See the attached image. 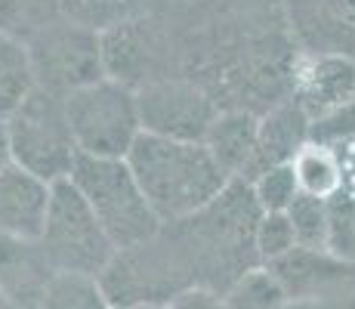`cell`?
<instances>
[{
    "mask_svg": "<svg viewBox=\"0 0 355 309\" xmlns=\"http://www.w3.org/2000/svg\"><path fill=\"white\" fill-rule=\"evenodd\" d=\"M309 130H312V118L303 112V106L297 99H284L275 108H269L259 118L257 164H254L250 183L269 167L293 164V158L309 146Z\"/></svg>",
    "mask_w": 355,
    "mask_h": 309,
    "instance_id": "13",
    "label": "cell"
},
{
    "mask_svg": "<svg viewBox=\"0 0 355 309\" xmlns=\"http://www.w3.org/2000/svg\"><path fill=\"white\" fill-rule=\"evenodd\" d=\"M288 217L293 223L297 247L327 251V201L324 198H312L300 192L297 201L288 208Z\"/></svg>",
    "mask_w": 355,
    "mask_h": 309,
    "instance_id": "21",
    "label": "cell"
},
{
    "mask_svg": "<svg viewBox=\"0 0 355 309\" xmlns=\"http://www.w3.org/2000/svg\"><path fill=\"white\" fill-rule=\"evenodd\" d=\"M37 87L59 96H68L87 84L105 78L102 65V31L80 22H59L37 31L28 44Z\"/></svg>",
    "mask_w": 355,
    "mask_h": 309,
    "instance_id": "8",
    "label": "cell"
},
{
    "mask_svg": "<svg viewBox=\"0 0 355 309\" xmlns=\"http://www.w3.org/2000/svg\"><path fill=\"white\" fill-rule=\"evenodd\" d=\"M65 115L80 155L127 158L142 136L136 90L114 78H102L65 96Z\"/></svg>",
    "mask_w": 355,
    "mask_h": 309,
    "instance_id": "6",
    "label": "cell"
},
{
    "mask_svg": "<svg viewBox=\"0 0 355 309\" xmlns=\"http://www.w3.org/2000/svg\"><path fill=\"white\" fill-rule=\"evenodd\" d=\"M164 309H229L223 294L210 291V287H189V291L176 294Z\"/></svg>",
    "mask_w": 355,
    "mask_h": 309,
    "instance_id": "27",
    "label": "cell"
},
{
    "mask_svg": "<svg viewBox=\"0 0 355 309\" xmlns=\"http://www.w3.org/2000/svg\"><path fill=\"white\" fill-rule=\"evenodd\" d=\"M257 140H259V118L254 112L229 108L220 112L216 121L210 124L204 146L214 155V161L223 167L229 180L250 183L257 164Z\"/></svg>",
    "mask_w": 355,
    "mask_h": 309,
    "instance_id": "14",
    "label": "cell"
},
{
    "mask_svg": "<svg viewBox=\"0 0 355 309\" xmlns=\"http://www.w3.org/2000/svg\"><path fill=\"white\" fill-rule=\"evenodd\" d=\"M250 185H254V195L259 208H263V214H288V208L300 195L293 164H278V167L263 170Z\"/></svg>",
    "mask_w": 355,
    "mask_h": 309,
    "instance_id": "23",
    "label": "cell"
},
{
    "mask_svg": "<svg viewBox=\"0 0 355 309\" xmlns=\"http://www.w3.org/2000/svg\"><path fill=\"white\" fill-rule=\"evenodd\" d=\"M288 16L309 56L355 59V0H288Z\"/></svg>",
    "mask_w": 355,
    "mask_h": 309,
    "instance_id": "10",
    "label": "cell"
},
{
    "mask_svg": "<svg viewBox=\"0 0 355 309\" xmlns=\"http://www.w3.org/2000/svg\"><path fill=\"white\" fill-rule=\"evenodd\" d=\"M293 170H297V183L303 195L312 198H334L343 189V164L337 161V155L327 146H309L293 158Z\"/></svg>",
    "mask_w": 355,
    "mask_h": 309,
    "instance_id": "19",
    "label": "cell"
},
{
    "mask_svg": "<svg viewBox=\"0 0 355 309\" xmlns=\"http://www.w3.org/2000/svg\"><path fill=\"white\" fill-rule=\"evenodd\" d=\"M297 247V235H293V223L288 214H263L257 226V257L263 266L275 263V260L288 257Z\"/></svg>",
    "mask_w": 355,
    "mask_h": 309,
    "instance_id": "25",
    "label": "cell"
},
{
    "mask_svg": "<svg viewBox=\"0 0 355 309\" xmlns=\"http://www.w3.org/2000/svg\"><path fill=\"white\" fill-rule=\"evenodd\" d=\"M263 219L254 185L232 180L214 201L182 223H170L164 229L173 235L186 257L195 285L204 287V276L214 272L226 281V291L244 272L257 269V226Z\"/></svg>",
    "mask_w": 355,
    "mask_h": 309,
    "instance_id": "1",
    "label": "cell"
},
{
    "mask_svg": "<svg viewBox=\"0 0 355 309\" xmlns=\"http://www.w3.org/2000/svg\"><path fill=\"white\" fill-rule=\"evenodd\" d=\"M68 180L78 185V192L90 204V210L96 214L118 251L146 244L161 235L164 223L152 210L142 185L136 183L127 158L78 155Z\"/></svg>",
    "mask_w": 355,
    "mask_h": 309,
    "instance_id": "3",
    "label": "cell"
},
{
    "mask_svg": "<svg viewBox=\"0 0 355 309\" xmlns=\"http://www.w3.org/2000/svg\"><path fill=\"white\" fill-rule=\"evenodd\" d=\"M12 158H10V142H6V127H3V121H0V170L10 164Z\"/></svg>",
    "mask_w": 355,
    "mask_h": 309,
    "instance_id": "28",
    "label": "cell"
},
{
    "mask_svg": "<svg viewBox=\"0 0 355 309\" xmlns=\"http://www.w3.org/2000/svg\"><path fill=\"white\" fill-rule=\"evenodd\" d=\"M53 201V185L19 164L0 170V235L40 242Z\"/></svg>",
    "mask_w": 355,
    "mask_h": 309,
    "instance_id": "11",
    "label": "cell"
},
{
    "mask_svg": "<svg viewBox=\"0 0 355 309\" xmlns=\"http://www.w3.org/2000/svg\"><path fill=\"white\" fill-rule=\"evenodd\" d=\"M293 99L312 121L355 99V59L309 56L293 62Z\"/></svg>",
    "mask_w": 355,
    "mask_h": 309,
    "instance_id": "12",
    "label": "cell"
},
{
    "mask_svg": "<svg viewBox=\"0 0 355 309\" xmlns=\"http://www.w3.org/2000/svg\"><path fill=\"white\" fill-rule=\"evenodd\" d=\"M3 127L12 164L31 170L50 185L71 176V167L80 152L74 146L71 124L65 115V96L37 87L3 121Z\"/></svg>",
    "mask_w": 355,
    "mask_h": 309,
    "instance_id": "5",
    "label": "cell"
},
{
    "mask_svg": "<svg viewBox=\"0 0 355 309\" xmlns=\"http://www.w3.org/2000/svg\"><path fill=\"white\" fill-rule=\"evenodd\" d=\"M266 269L278 278L288 300H306L327 291L331 285L343 281L349 272H355V263L334 257L331 251H309V247H293L288 257L269 263Z\"/></svg>",
    "mask_w": 355,
    "mask_h": 309,
    "instance_id": "15",
    "label": "cell"
},
{
    "mask_svg": "<svg viewBox=\"0 0 355 309\" xmlns=\"http://www.w3.org/2000/svg\"><path fill=\"white\" fill-rule=\"evenodd\" d=\"M327 251L355 263V195L346 189L327 198Z\"/></svg>",
    "mask_w": 355,
    "mask_h": 309,
    "instance_id": "22",
    "label": "cell"
},
{
    "mask_svg": "<svg viewBox=\"0 0 355 309\" xmlns=\"http://www.w3.org/2000/svg\"><path fill=\"white\" fill-rule=\"evenodd\" d=\"M130 309H161V306H130Z\"/></svg>",
    "mask_w": 355,
    "mask_h": 309,
    "instance_id": "30",
    "label": "cell"
},
{
    "mask_svg": "<svg viewBox=\"0 0 355 309\" xmlns=\"http://www.w3.org/2000/svg\"><path fill=\"white\" fill-rule=\"evenodd\" d=\"M223 300L229 309H278L282 303H288V294L266 266H257V269L244 272L223 294Z\"/></svg>",
    "mask_w": 355,
    "mask_h": 309,
    "instance_id": "20",
    "label": "cell"
},
{
    "mask_svg": "<svg viewBox=\"0 0 355 309\" xmlns=\"http://www.w3.org/2000/svg\"><path fill=\"white\" fill-rule=\"evenodd\" d=\"M37 309H112V303L96 276L53 272V278L40 291Z\"/></svg>",
    "mask_w": 355,
    "mask_h": 309,
    "instance_id": "18",
    "label": "cell"
},
{
    "mask_svg": "<svg viewBox=\"0 0 355 309\" xmlns=\"http://www.w3.org/2000/svg\"><path fill=\"white\" fill-rule=\"evenodd\" d=\"M37 90V72L28 44L0 31V121H6Z\"/></svg>",
    "mask_w": 355,
    "mask_h": 309,
    "instance_id": "17",
    "label": "cell"
},
{
    "mask_svg": "<svg viewBox=\"0 0 355 309\" xmlns=\"http://www.w3.org/2000/svg\"><path fill=\"white\" fill-rule=\"evenodd\" d=\"M127 164L164 226L195 217L232 183L204 142L155 133H142L133 142Z\"/></svg>",
    "mask_w": 355,
    "mask_h": 309,
    "instance_id": "2",
    "label": "cell"
},
{
    "mask_svg": "<svg viewBox=\"0 0 355 309\" xmlns=\"http://www.w3.org/2000/svg\"><path fill=\"white\" fill-rule=\"evenodd\" d=\"M0 309H10V297H6L3 291H0Z\"/></svg>",
    "mask_w": 355,
    "mask_h": 309,
    "instance_id": "29",
    "label": "cell"
},
{
    "mask_svg": "<svg viewBox=\"0 0 355 309\" xmlns=\"http://www.w3.org/2000/svg\"><path fill=\"white\" fill-rule=\"evenodd\" d=\"M355 136V99L346 102V106L334 108L331 115H322V118L312 121L309 130V142L315 146H337V142H346Z\"/></svg>",
    "mask_w": 355,
    "mask_h": 309,
    "instance_id": "26",
    "label": "cell"
},
{
    "mask_svg": "<svg viewBox=\"0 0 355 309\" xmlns=\"http://www.w3.org/2000/svg\"><path fill=\"white\" fill-rule=\"evenodd\" d=\"M139 0H62L65 12L71 22H80V25H90L96 31H105L112 25H121L127 22V12Z\"/></svg>",
    "mask_w": 355,
    "mask_h": 309,
    "instance_id": "24",
    "label": "cell"
},
{
    "mask_svg": "<svg viewBox=\"0 0 355 309\" xmlns=\"http://www.w3.org/2000/svg\"><path fill=\"white\" fill-rule=\"evenodd\" d=\"M136 99H139L142 133L167 136V140L204 142L210 124L220 115L210 93H204L192 81H148L136 87Z\"/></svg>",
    "mask_w": 355,
    "mask_h": 309,
    "instance_id": "9",
    "label": "cell"
},
{
    "mask_svg": "<svg viewBox=\"0 0 355 309\" xmlns=\"http://www.w3.org/2000/svg\"><path fill=\"white\" fill-rule=\"evenodd\" d=\"M99 281L105 287L112 309H130V306L164 309L176 294L198 287L180 244L173 242V235L167 229H161V235L146 244L118 251L112 257V263L105 266V272L99 276Z\"/></svg>",
    "mask_w": 355,
    "mask_h": 309,
    "instance_id": "4",
    "label": "cell"
},
{
    "mask_svg": "<svg viewBox=\"0 0 355 309\" xmlns=\"http://www.w3.org/2000/svg\"><path fill=\"white\" fill-rule=\"evenodd\" d=\"M40 247L56 272H84L96 278L118 253V247L105 235L102 223L71 180L53 183L50 217H46Z\"/></svg>",
    "mask_w": 355,
    "mask_h": 309,
    "instance_id": "7",
    "label": "cell"
},
{
    "mask_svg": "<svg viewBox=\"0 0 355 309\" xmlns=\"http://www.w3.org/2000/svg\"><path fill=\"white\" fill-rule=\"evenodd\" d=\"M53 272L56 269L50 266L40 242L0 235V291L10 300L31 297L37 306L40 291L53 278Z\"/></svg>",
    "mask_w": 355,
    "mask_h": 309,
    "instance_id": "16",
    "label": "cell"
}]
</instances>
